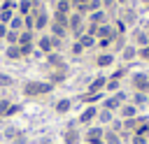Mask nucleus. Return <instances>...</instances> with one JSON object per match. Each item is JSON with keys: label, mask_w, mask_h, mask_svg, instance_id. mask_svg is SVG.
I'll list each match as a JSON object with an SVG mask.
<instances>
[{"label": "nucleus", "mask_w": 149, "mask_h": 144, "mask_svg": "<svg viewBox=\"0 0 149 144\" xmlns=\"http://www.w3.org/2000/svg\"><path fill=\"white\" fill-rule=\"evenodd\" d=\"M77 42H79V44L84 46V51H86V49H93V46H95V37H93V35H86V33H84V35H81V37H79Z\"/></svg>", "instance_id": "nucleus-27"}, {"label": "nucleus", "mask_w": 149, "mask_h": 144, "mask_svg": "<svg viewBox=\"0 0 149 144\" xmlns=\"http://www.w3.org/2000/svg\"><path fill=\"white\" fill-rule=\"evenodd\" d=\"M98 111H100L98 105H86V107L79 111V116H77V125H84V128L93 125L95 118H98Z\"/></svg>", "instance_id": "nucleus-3"}, {"label": "nucleus", "mask_w": 149, "mask_h": 144, "mask_svg": "<svg viewBox=\"0 0 149 144\" xmlns=\"http://www.w3.org/2000/svg\"><path fill=\"white\" fill-rule=\"evenodd\" d=\"M133 44L140 49V46H147L149 44V30H144V28H135L133 30Z\"/></svg>", "instance_id": "nucleus-14"}, {"label": "nucleus", "mask_w": 149, "mask_h": 144, "mask_svg": "<svg viewBox=\"0 0 149 144\" xmlns=\"http://www.w3.org/2000/svg\"><path fill=\"white\" fill-rule=\"evenodd\" d=\"M102 98H105V93H84V95H79V102H84V105H98V102H102Z\"/></svg>", "instance_id": "nucleus-21"}, {"label": "nucleus", "mask_w": 149, "mask_h": 144, "mask_svg": "<svg viewBox=\"0 0 149 144\" xmlns=\"http://www.w3.org/2000/svg\"><path fill=\"white\" fill-rule=\"evenodd\" d=\"M114 42L112 39H95V46L100 49V51H109V46H112Z\"/></svg>", "instance_id": "nucleus-36"}, {"label": "nucleus", "mask_w": 149, "mask_h": 144, "mask_svg": "<svg viewBox=\"0 0 149 144\" xmlns=\"http://www.w3.org/2000/svg\"><path fill=\"white\" fill-rule=\"evenodd\" d=\"M47 63H49V67H56V70H61V67H68V65L63 63V58H61V53H58V51H51V53H47Z\"/></svg>", "instance_id": "nucleus-19"}, {"label": "nucleus", "mask_w": 149, "mask_h": 144, "mask_svg": "<svg viewBox=\"0 0 149 144\" xmlns=\"http://www.w3.org/2000/svg\"><path fill=\"white\" fill-rule=\"evenodd\" d=\"M58 144H63V142H58Z\"/></svg>", "instance_id": "nucleus-45"}, {"label": "nucleus", "mask_w": 149, "mask_h": 144, "mask_svg": "<svg viewBox=\"0 0 149 144\" xmlns=\"http://www.w3.org/2000/svg\"><path fill=\"white\" fill-rule=\"evenodd\" d=\"M107 21H109V12L107 9H95V12H91L86 16V23H95V26H102Z\"/></svg>", "instance_id": "nucleus-11"}, {"label": "nucleus", "mask_w": 149, "mask_h": 144, "mask_svg": "<svg viewBox=\"0 0 149 144\" xmlns=\"http://www.w3.org/2000/svg\"><path fill=\"white\" fill-rule=\"evenodd\" d=\"M130 2H133V0H116L119 7H130Z\"/></svg>", "instance_id": "nucleus-43"}, {"label": "nucleus", "mask_w": 149, "mask_h": 144, "mask_svg": "<svg viewBox=\"0 0 149 144\" xmlns=\"http://www.w3.org/2000/svg\"><path fill=\"white\" fill-rule=\"evenodd\" d=\"M116 118V114H112V111H107V109H100L98 111V118H95V123L98 125H102V128H107V125H112V121Z\"/></svg>", "instance_id": "nucleus-18"}, {"label": "nucleus", "mask_w": 149, "mask_h": 144, "mask_svg": "<svg viewBox=\"0 0 149 144\" xmlns=\"http://www.w3.org/2000/svg\"><path fill=\"white\" fill-rule=\"evenodd\" d=\"M114 7H116V0H102V9L109 12V9H114Z\"/></svg>", "instance_id": "nucleus-41"}, {"label": "nucleus", "mask_w": 149, "mask_h": 144, "mask_svg": "<svg viewBox=\"0 0 149 144\" xmlns=\"http://www.w3.org/2000/svg\"><path fill=\"white\" fill-rule=\"evenodd\" d=\"M137 58H140V60H144V63H149V44L137 49Z\"/></svg>", "instance_id": "nucleus-37"}, {"label": "nucleus", "mask_w": 149, "mask_h": 144, "mask_svg": "<svg viewBox=\"0 0 149 144\" xmlns=\"http://www.w3.org/2000/svg\"><path fill=\"white\" fill-rule=\"evenodd\" d=\"M105 84H107V77L105 74H98L95 79H91L86 93H105Z\"/></svg>", "instance_id": "nucleus-13"}, {"label": "nucleus", "mask_w": 149, "mask_h": 144, "mask_svg": "<svg viewBox=\"0 0 149 144\" xmlns=\"http://www.w3.org/2000/svg\"><path fill=\"white\" fill-rule=\"evenodd\" d=\"M116 116H119L121 121H128V118H137V116H140V109H137L133 102H123V105L119 107Z\"/></svg>", "instance_id": "nucleus-8"}, {"label": "nucleus", "mask_w": 149, "mask_h": 144, "mask_svg": "<svg viewBox=\"0 0 149 144\" xmlns=\"http://www.w3.org/2000/svg\"><path fill=\"white\" fill-rule=\"evenodd\" d=\"M128 102H133L137 109H142V107L149 105V95H147V93H133V95L128 98Z\"/></svg>", "instance_id": "nucleus-22"}, {"label": "nucleus", "mask_w": 149, "mask_h": 144, "mask_svg": "<svg viewBox=\"0 0 149 144\" xmlns=\"http://www.w3.org/2000/svg\"><path fill=\"white\" fill-rule=\"evenodd\" d=\"M51 91H54V86L49 81H26L21 86V93L26 98H42V95H47Z\"/></svg>", "instance_id": "nucleus-1"}, {"label": "nucleus", "mask_w": 149, "mask_h": 144, "mask_svg": "<svg viewBox=\"0 0 149 144\" xmlns=\"http://www.w3.org/2000/svg\"><path fill=\"white\" fill-rule=\"evenodd\" d=\"M19 132H21V128H16V125H7V128H5V132H2V137L12 142V139H14Z\"/></svg>", "instance_id": "nucleus-31"}, {"label": "nucleus", "mask_w": 149, "mask_h": 144, "mask_svg": "<svg viewBox=\"0 0 149 144\" xmlns=\"http://www.w3.org/2000/svg\"><path fill=\"white\" fill-rule=\"evenodd\" d=\"M142 2H144V5H147V7H149V0H142Z\"/></svg>", "instance_id": "nucleus-44"}, {"label": "nucleus", "mask_w": 149, "mask_h": 144, "mask_svg": "<svg viewBox=\"0 0 149 144\" xmlns=\"http://www.w3.org/2000/svg\"><path fill=\"white\" fill-rule=\"evenodd\" d=\"M7 30H9V28H7L5 23H0V39H5V37H7Z\"/></svg>", "instance_id": "nucleus-42"}, {"label": "nucleus", "mask_w": 149, "mask_h": 144, "mask_svg": "<svg viewBox=\"0 0 149 144\" xmlns=\"http://www.w3.org/2000/svg\"><path fill=\"white\" fill-rule=\"evenodd\" d=\"M128 144H149V137H142V135H130V137H128Z\"/></svg>", "instance_id": "nucleus-35"}, {"label": "nucleus", "mask_w": 149, "mask_h": 144, "mask_svg": "<svg viewBox=\"0 0 149 144\" xmlns=\"http://www.w3.org/2000/svg\"><path fill=\"white\" fill-rule=\"evenodd\" d=\"M9 105H12V102H9L7 98H2V100H0V118H2V114L7 111V107H9Z\"/></svg>", "instance_id": "nucleus-40"}, {"label": "nucleus", "mask_w": 149, "mask_h": 144, "mask_svg": "<svg viewBox=\"0 0 149 144\" xmlns=\"http://www.w3.org/2000/svg\"><path fill=\"white\" fill-rule=\"evenodd\" d=\"M116 91H121V81H116V79H109V77H107V84H105V95H112V93H116Z\"/></svg>", "instance_id": "nucleus-25"}, {"label": "nucleus", "mask_w": 149, "mask_h": 144, "mask_svg": "<svg viewBox=\"0 0 149 144\" xmlns=\"http://www.w3.org/2000/svg\"><path fill=\"white\" fill-rule=\"evenodd\" d=\"M114 60H116V56H114V51H100L98 56H95V67H100V70H105V67H112L114 65Z\"/></svg>", "instance_id": "nucleus-9"}, {"label": "nucleus", "mask_w": 149, "mask_h": 144, "mask_svg": "<svg viewBox=\"0 0 149 144\" xmlns=\"http://www.w3.org/2000/svg\"><path fill=\"white\" fill-rule=\"evenodd\" d=\"M72 105H74V100H72V98H61V100H56L54 111H56L58 116H63V114H68V111L72 109Z\"/></svg>", "instance_id": "nucleus-15"}, {"label": "nucleus", "mask_w": 149, "mask_h": 144, "mask_svg": "<svg viewBox=\"0 0 149 144\" xmlns=\"http://www.w3.org/2000/svg\"><path fill=\"white\" fill-rule=\"evenodd\" d=\"M33 35H35L33 30H21L19 33V46L21 44H33Z\"/></svg>", "instance_id": "nucleus-28"}, {"label": "nucleus", "mask_w": 149, "mask_h": 144, "mask_svg": "<svg viewBox=\"0 0 149 144\" xmlns=\"http://www.w3.org/2000/svg\"><path fill=\"white\" fill-rule=\"evenodd\" d=\"M102 142H105V144H123V137H121V132H116V130H112V128H105Z\"/></svg>", "instance_id": "nucleus-16"}, {"label": "nucleus", "mask_w": 149, "mask_h": 144, "mask_svg": "<svg viewBox=\"0 0 149 144\" xmlns=\"http://www.w3.org/2000/svg\"><path fill=\"white\" fill-rule=\"evenodd\" d=\"M95 9H102V0H88V5H86V12L91 14V12H95ZM86 14V16H88Z\"/></svg>", "instance_id": "nucleus-34"}, {"label": "nucleus", "mask_w": 149, "mask_h": 144, "mask_svg": "<svg viewBox=\"0 0 149 144\" xmlns=\"http://www.w3.org/2000/svg\"><path fill=\"white\" fill-rule=\"evenodd\" d=\"M126 74H128V65H121V67H116V70L109 74V79H116V81H121Z\"/></svg>", "instance_id": "nucleus-30"}, {"label": "nucleus", "mask_w": 149, "mask_h": 144, "mask_svg": "<svg viewBox=\"0 0 149 144\" xmlns=\"http://www.w3.org/2000/svg\"><path fill=\"white\" fill-rule=\"evenodd\" d=\"M54 7H56L54 12H58V14H68V16L72 14V2H70V0H56Z\"/></svg>", "instance_id": "nucleus-23"}, {"label": "nucleus", "mask_w": 149, "mask_h": 144, "mask_svg": "<svg viewBox=\"0 0 149 144\" xmlns=\"http://www.w3.org/2000/svg\"><path fill=\"white\" fill-rule=\"evenodd\" d=\"M102 135H105V128L93 123L81 132V139H84V144H98V142H102Z\"/></svg>", "instance_id": "nucleus-5"}, {"label": "nucleus", "mask_w": 149, "mask_h": 144, "mask_svg": "<svg viewBox=\"0 0 149 144\" xmlns=\"http://www.w3.org/2000/svg\"><path fill=\"white\" fill-rule=\"evenodd\" d=\"M9 86H14V77L0 72V88H9Z\"/></svg>", "instance_id": "nucleus-33"}, {"label": "nucleus", "mask_w": 149, "mask_h": 144, "mask_svg": "<svg viewBox=\"0 0 149 144\" xmlns=\"http://www.w3.org/2000/svg\"><path fill=\"white\" fill-rule=\"evenodd\" d=\"M126 26H133L135 21H137V12L133 9V7H121V16H119Z\"/></svg>", "instance_id": "nucleus-17"}, {"label": "nucleus", "mask_w": 149, "mask_h": 144, "mask_svg": "<svg viewBox=\"0 0 149 144\" xmlns=\"http://www.w3.org/2000/svg\"><path fill=\"white\" fill-rule=\"evenodd\" d=\"M21 109H23L21 105H14V102H12V105L7 107V111L2 114V118H9V116H16V114H21Z\"/></svg>", "instance_id": "nucleus-32"}, {"label": "nucleus", "mask_w": 149, "mask_h": 144, "mask_svg": "<svg viewBox=\"0 0 149 144\" xmlns=\"http://www.w3.org/2000/svg\"><path fill=\"white\" fill-rule=\"evenodd\" d=\"M114 23V30H116V35H121V37H126V33H128V26L121 21V19H114L112 21Z\"/></svg>", "instance_id": "nucleus-29"}, {"label": "nucleus", "mask_w": 149, "mask_h": 144, "mask_svg": "<svg viewBox=\"0 0 149 144\" xmlns=\"http://www.w3.org/2000/svg\"><path fill=\"white\" fill-rule=\"evenodd\" d=\"M70 51H72V56H81V53H84V46L74 39V42H72V46H70Z\"/></svg>", "instance_id": "nucleus-39"}, {"label": "nucleus", "mask_w": 149, "mask_h": 144, "mask_svg": "<svg viewBox=\"0 0 149 144\" xmlns=\"http://www.w3.org/2000/svg\"><path fill=\"white\" fill-rule=\"evenodd\" d=\"M119 56H121V63H123V65H130L133 60H137V46L130 42V44H126V46L119 51Z\"/></svg>", "instance_id": "nucleus-10"}, {"label": "nucleus", "mask_w": 149, "mask_h": 144, "mask_svg": "<svg viewBox=\"0 0 149 144\" xmlns=\"http://www.w3.org/2000/svg\"><path fill=\"white\" fill-rule=\"evenodd\" d=\"M9 144H28V135H26V132L21 130V132H19V135H16V137H14L12 142H9Z\"/></svg>", "instance_id": "nucleus-38"}, {"label": "nucleus", "mask_w": 149, "mask_h": 144, "mask_svg": "<svg viewBox=\"0 0 149 144\" xmlns=\"http://www.w3.org/2000/svg\"><path fill=\"white\" fill-rule=\"evenodd\" d=\"M5 56H7L9 60H19V58H23V56H21V49H19V44H9V46L5 49Z\"/></svg>", "instance_id": "nucleus-24"}, {"label": "nucleus", "mask_w": 149, "mask_h": 144, "mask_svg": "<svg viewBox=\"0 0 149 144\" xmlns=\"http://www.w3.org/2000/svg\"><path fill=\"white\" fill-rule=\"evenodd\" d=\"M65 79H68V67L54 70V72L49 74V84H51V86H56V84H61V81H65Z\"/></svg>", "instance_id": "nucleus-20"}, {"label": "nucleus", "mask_w": 149, "mask_h": 144, "mask_svg": "<svg viewBox=\"0 0 149 144\" xmlns=\"http://www.w3.org/2000/svg\"><path fill=\"white\" fill-rule=\"evenodd\" d=\"M61 142L63 144H81L84 139H81V130H77V125L74 128H65L63 132H61Z\"/></svg>", "instance_id": "nucleus-6"}, {"label": "nucleus", "mask_w": 149, "mask_h": 144, "mask_svg": "<svg viewBox=\"0 0 149 144\" xmlns=\"http://www.w3.org/2000/svg\"><path fill=\"white\" fill-rule=\"evenodd\" d=\"M130 88H133V93H147L149 95V74L147 72H133L130 74Z\"/></svg>", "instance_id": "nucleus-4"}, {"label": "nucleus", "mask_w": 149, "mask_h": 144, "mask_svg": "<svg viewBox=\"0 0 149 144\" xmlns=\"http://www.w3.org/2000/svg\"><path fill=\"white\" fill-rule=\"evenodd\" d=\"M9 30H14V33H21L23 30V16H19V14H14V19L9 21V26H7Z\"/></svg>", "instance_id": "nucleus-26"}, {"label": "nucleus", "mask_w": 149, "mask_h": 144, "mask_svg": "<svg viewBox=\"0 0 149 144\" xmlns=\"http://www.w3.org/2000/svg\"><path fill=\"white\" fill-rule=\"evenodd\" d=\"M119 35H116V30H114V23L112 21H107V23H102V26H98V33H95V39H116Z\"/></svg>", "instance_id": "nucleus-7"}, {"label": "nucleus", "mask_w": 149, "mask_h": 144, "mask_svg": "<svg viewBox=\"0 0 149 144\" xmlns=\"http://www.w3.org/2000/svg\"><path fill=\"white\" fill-rule=\"evenodd\" d=\"M123 102H128V93H126V91H116V93H112V95H105V98H102L100 109H107V111L116 114V111H119V107H121Z\"/></svg>", "instance_id": "nucleus-2"}, {"label": "nucleus", "mask_w": 149, "mask_h": 144, "mask_svg": "<svg viewBox=\"0 0 149 144\" xmlns=\"http://www.w3.org/2000/svg\"><path fill=\"white\" fill-rule=\"evenodd\" d=\"M37 51L40 53H51L54 51V37L51 35H42V37H37Z\"/></svg>", "instance_id": "nucleus-12"}]
</instances>
